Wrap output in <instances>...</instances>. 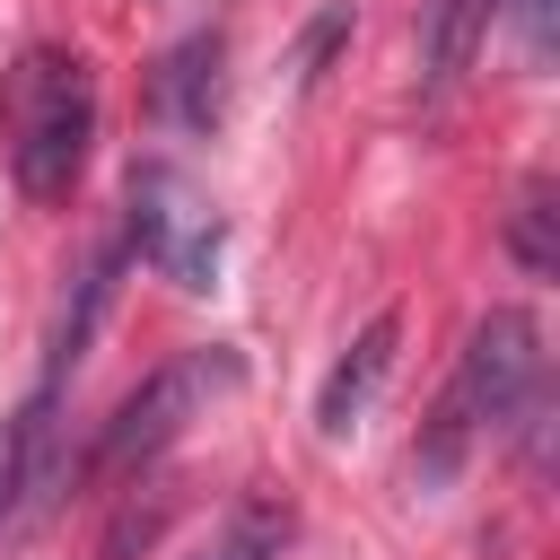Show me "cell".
I'll list each match as a JSON object with an SVG mask.
<instances>
[{
	"mask_svg": "<svg viewBox=\"0 0 560 560\" xmlns=\"http://www.w3.org/2000/svg\"><path fill=\"white\" fill-rule=\"evenodd\" d=\"M385 368H394V315H376V324L341 350V368H332V376H324V394H315V429H324V438H341V429L376 402Z\"/></svg>",
	"mask_w": 560,
	"mask_h": 560,
	"instance_id": "5",
	"label": "cell"
},
{
	"mask_svg": "<svg viewBox=\"0 0 560 560\" xmlns=\"http://www.w3.org/2000/svg\"><path fill=\"white\" fill-rule=\"evenodd\" d=\"M158 96H166V114H175L184 131H210V122H219V35L175 44L166 70H158Z\"/></svg>",
	"mask_w": 560,
	"mask_h": 560,
	"instance_id": "7",
	"label": "cell"
},
{
	"mask_svg": "<svg viewBox=\"0 0 560 560\" xmlns=\"http://www.w3.org/2000/svg\"><path fill=\"white\" fill-rule=\"evenodd\" d=\"M516 262H525L534 280L560 271V245H551V184H525V201H516Z\"/></svg>",
	"mask_w": 560,
	"mask_h": 560,
	"instance_id": "9",
	"label": "cell"
},
{
	"mask_svg": "<svg viewBox=\"0 0 560 560\" xmlns=\"http://www.w3.org/2000/svg\"><path fill=\"white\" fill-rule=\"evenodd\" d=\"M534 385H542V332H534V315L525 306H490L472 324V341H464V368H455L446 402H438V429L420 446V481H446L464 464L472 429H508L534 402Z\"/></svg>",
	"mask_w": 560,
	"mask_h": 560,
	"instance_id": "2",
	"label": "cell"
},
{
	"mask_svg": "<svg viewBox=\"0 0 560 560\" xmlns=\"http://www.w3.org/2000/svg\"><path fill=\"white\" fill-rule=\"evenodd\" d=\"M490 9H499V0H429V9H420V88H429V96H446V88L472 70V52H481V35H490Z\"/></svg>",
	"mask_w": 560,
	"mask_h": 560,
	"instance_id": "6",
	"label": "cell"
},
{
	"mask_svg": "<svg viewBox=\"0 0 560 560\" xmlns=\"http://www.w3.org/2000/svg\"><path fill=\"white\" fill-rule=\"evenodd\" d=\"M508 9H516V26H525V52L551 61V0H508Z\"/></svg>",
	"mask_w": 560,
	"mask_h": 560,
	"instance_id": "10",
	"label": "cell"
},
{
	"mask_svg": "<svg viewBox=\"0 0 560 560\" xmlns=\"http://www.w3.org/2000/svg\"><path fill=\"white\" fill-rule=\"evenodd\" d=\"M236 385V359L228 350H175L166 368H149L122 402H114V420H105V438H96V481H114V472H149L175 438H184V420L210 402V394H228Z\"/></svg>",
	"mask_w": 560,
	"mask_h": 560,
	"instance_id": "3",
	"label": "cell"
},
{
	"mask_svg": "<svg viewBox=\"0 0 560 560\" xmlns=\"http://www.w3.org/2000/svg\"><path fill=\"white\" fill-rule=\"evenodd\" d=\"M0 131H9V166H18V192L26 201H70L79 166H88V140H96V79L79 52H18L9 88H0Z\"/></svg>",
	"mask_w": 560,
	"mask_h": 560,
	"instance_id": "1",
	"label": "cell"
},
{
	"mask_svg": "<svg viewBox=\"0 0 560 560\" xmlns=\"http://www.w3.org/2000/svg\"><path fill=\"white\" fill-rule=\"evenodd\" d=\"M289 534H298V516H289L280 499H262V490H254V499H236V508H228L219 542H210V551H192V560H280V542H289Z\"/></svg>",
	"mask_w": 560,
	"mask_h": 560,
	"instance_id": "8",
	"label": "cell"
},
{
	"mask_svg": "<svg viewBox=\"0 0 560 560\" xmlns=\"http://www.w3.org/2000/svg\"><path fill=\"white\" fill-rule=\"evenodd\" d=\"M131 245H140L175 289H210V280H219L228 228H219V210L192 192V175L140 166V175H131Z\"/></svg>",
	"mask_w": 560,
	"mask_h": 560,
	"instance_id": "4",
	"label": "cell"
}]
</instances>
